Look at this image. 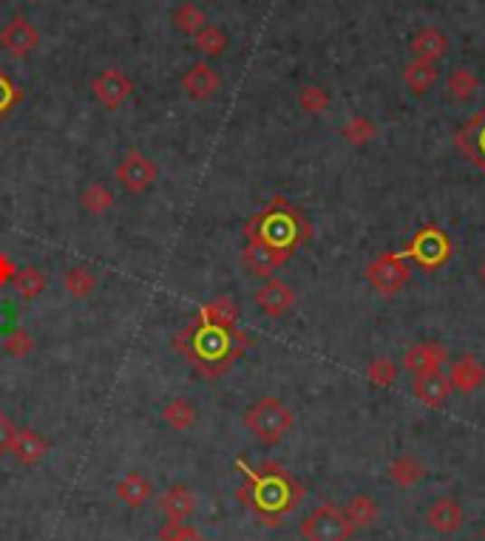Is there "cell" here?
I'll use <instances>...</instances> for the list:
<instances>
[{"mask_svg": "<svg viewBox=\"0 0 485 541\" xmlns=\"http://www.w3.org/2000/svg\"><path fill=\"white\" fill-rule=\"evenodd\" d=\"M426 476V468L412 453H400L389 462V479L395 488H414Z\"/></svg>", "mask_w": 485, "mask_h": 541, "instance_id": "23", "label": "cell"}, {"mask_svg": "<svg viewBox=\"0 0 485 541\" xmlns=\"http://www.w3.org/2000/svg\"><path fill=\"white\" fill-rule=\"evenodd\" d=\"M20 267H14V261L6 255V252H0V287H9L14 275H17Z\"/></svg>", "mask_w": 485, "mask_h": 541, "instance_id": "41", "label": "cell"}, {"mask_svg": "<svg viewBox=\"0 0 485 541\" xmlns=\"http://www.w3.org/2000/svg\"><path fill=\"white\" fill-rule=\"evenodd\" d=\"M457 145L480 170H485V108L457 134Z\"/></svg>", "mask_w": 485, "mask_h": 541, "instance_id": "20", "label": "cell"}, {"mask_svg": "<svg viewBox=\"0 0 485 541\" xmlns=\"http://www.w3.org/2000/svg\"><path fill=\"white\" fill-rule=\"evenodd\" d=\"M355 533L352 522L347 518L344 508L338 505H319L304 522H301V538L304 541H349Z\"/></svg>", "mask_w": 485, "mask_h": 541, "instance_id": "6", "label": "cell"}, {"mask_svg": "<svg viewBox=\"0 0 485 541\" xmlns=\"http://www.w3.org/2000/svg\"><path fill=\"white\" fill-rule=\"evenodd\" d=\"M204 24H207V17H204V12L196 4H182L174 12V29L182 32V34H191L194 37Z\"/></svg>", "mask_w": 485, "mask_h": 541, "instance_id": "33", "label": "cell"}, {"mask_svg": "<svg viewBox=\"0 0 485 541\" xmlns=\"http://www.w3.org/2000/svg\"><path fill=\"white\" fill-rule=\"evenodd\" d=\"M295 304V292L290 284H284V280L279 278H267L264 284L256 289V307L270 315V318H281L292 309Z\"/></svg>", "mask_w": 485, "mask_h": 541, "instance_id": "13", "label": "cell"}, {"mask_svg": "<svg viewBox=\"0 0 485 541\" xmlns=\"http://www.w3.org/2000/svg\"><path fill=\"white\" fill-rule=\"evenodd\" d=\"M295 425L292 411L279 397H262L244 411V428L262 445H279Z\"/></svg>", "mask_w": 485, "mask_h": 541, "instance_id": "4", "label": "cell"}, {"mask_svg": "<svg viewBox=\"0 0 485 541\" xmlns=\"http://www.w3.org/2000/svg\"><path fill=\"white\" fill-rule=\"evenodd\" d=\"M414 397L429 405V408H440L442 403H449L452 397V380L449 375H442L440 369L437 372H423V375H414V385H412Z\"/></svg>", "mask_w": 485, "mask_h": 541, "instance_id": "15", "label": "cell"}, {"mask_svg": "<svg viewBox=\"0 0 485 541\" xmlns=\"http://www.w3.org/2000/svg\"><path fill=\"white\" fill-rule=\"evenodd\" d=\"M244 235L247 238H259V242L292 255L295 247L309 238V224L301 219V213L295 210L290 202L272 199L267 204V210H262L256 219L247 222Z\"/></svg>", "mask_w": 485, "mask_h": 541, "instance_id": "3", "label": "cell"}, {"mask_svg": "<svg viewBox=\"0 0 485 541\" xmlns=\"http://www.w3.org/2000/svg\"><path fill=\"white\" fill-rule=\"evenodd\" d=\"M446 349L437 343V340H426V343H417L406 352L404 365L412 375H423V372H437L442 363H446Z\"/></svg>", "mask_w": 485, "mask_h": 541, "instance_id": "19", "label": "cell"}, {"mask_svg": "<svg viewBox=\"0 0 485 541\" xmlns=\"http://www.w3.org/2000/svg\"><path fill=\"white\" fill-rule=\"evenodd\" d=\"M452 388L462 394H471L485 383V365L474 357V355H462L452 363Z\"/></svg>", "mask_w": 485, "mask_h": 541, "instance_id": "18", "label": "cell"}, {"mask_svg": "<svg viewBox=\"0 0 485 541\" xmlns=\"http://www.w3.org/2000/svg\"><path fill=\"white\" fill-rule=\"evenodd\" d=\"M12 457L20 462V465H37V462H43L46 460V453H49V442L37 434L34 428H17V434H14V442H12Z\"/></svg>", "mask_w": 485, "mask_h": 541, "instance_id": "17", "label": "cell"}, {"mask_svg": "<svg viewBox=\"0 0 485 541\" xmlns=\"http://www.w3.org/2000/svg\"><path fill=\"white\" fill-rule=\"evenodd\" d=\"M412 60H426V62H437L442 54L449 52V37L442 34L440 29L434 26H426V29H420L414 37H412Z\"/></svg>", "mask_w": 485, "mask_h": 541, "instance_id": "21", "label": "cell"}, {"mask_svg": "<svg viewBox=\"0 0 485 541\" xmlns=\"http://www.w3.org/2000/svg\"><path fill=\"white\" fill-rule=\"evenodd\" d=\"M91 91L97 97V102L102 108H109V111H117L122 108V102L131 97L134 91V82L131 77L125 74L122 69H105L94 82H91Z\"/></svg>", "mask_w": 485, "mask_h": 541, "instance_id": "10", "label": "cell"}, {"mask_svg": "<svg viewBox=\"0 0 485 541\" xmlns=\"http://www.w3.org/2000/svg\"><path fill=\"white\" fill-rule=\"evenodd\" d=\"M194 46L204 54V57H219L227 52V34L222 26L216 24H204L196 34H194Z\"/></svg>", "mask_w": 485, "mask_h": 541, "instance_id": "31", "label": "cell"}, {"mask_svg": "<svg viewBox=\"0 0 485 541\" xmlns=\"http://www.w3.org/2000/svg\"><path fill=\"white\" fill-rule=\"evenodd\" d=\"M157 505L167 516V522H187V518H191L194 510H196V496L187 485L176 482V485H171L159 496Z\"/></svg>", "mask_w": 485, "mask_h": 541, "instance_id": "16", "label": "cell"}, {"mask_svg": "<svg viewBox=\"0 0 485 541\" xmlns=\"http://www.w3.org/2000/svg\"><path fill=\"white\" fill-rule=\"evenodd\" d=\"M37 43H40V34L26 17L9 20V24L4 26V32H0V46H4V52L14 60L29 57L37 49Z\"/></svg>", "mask_w": 485, "mask_h": 541, "instance_id": "11", "label": "cell"}, {"mask_svg": "<svg viewBox=\"0 0 485 541\" xmlns=\"http://www.w3.org/2000/svg\"><path fill=\"white\" fill-rule=\"evenodd\" d=\"M344 513H347V518L352 522L355 530H364V527H372L377 522V513H381V510H377V502L372 499V496L357 493L347 502Z\"/></svg>", "mask_w": 485, "mask_h": 541, "instance_id": "26", "label": "cell"}, {"mask_svg": "<svg viewBox=\"0 0 485 541\" xmlns=\"http://www.w3.org/2000/svg\"><path fill=\"white\" fill-rule=\"evenodd\" d=\"M480 280H482V284H485V261L480 264Z\"/></svg>", "mask_w": 485, "mask_h": 541, "instance_id": "42", "label": "cell"}, {"mask_svg": "<svg viewBox=\"0 0 485 541\" xmlns=\"http://www.w3.org/2000/svg\"><path fill=\"white\" fill-rule=\"evenodd\" d=\"M162 420L171 425L174 431H191L199 420L196 414V405L187 400V397H176L162 408Z\"/></svg>", "mask_w": 485, "mask_h": 541, "instance_id": "25", "label": "cell"}, {"mask_svg": "<svg viewBox=\"0 0 485 541\" xmlns=\"http://www.w3.org/2000/svg\"><path fill=\"white\" fill-rule=\"evenodd\" d=\"M159 541H207V538L187 522H165L159 527Z\"/></svg>", "mask_w": 485, "mask_h": 541, "instance_id": "37", "label": "cell"}, {"mask_svg": "<svg viewBox=\"0 0 485 541\" xmlns=\"http://www.w3.org/2000/svg\"><path fill=\"white\" fill-rule=\"evenodd\" d=\"M20 100L17 89L12 85V80L6 74H0V117H6V111Z\"/></svg>", "mask_w": 485, "mask_h": 541, "instance_id": "39", "label": "cell"}, {"mask_svg": "<svg viewBox=\"0 0 485 541\" xmlns=\"http://www.w3.org/2000/svg\"><path fill=\"white\" fill-rule=\"evenodd\" d=\"M14 434H17V428L14 422L0 411V457H6V453L12 451V442H14Z\"/></svg>", "mask_w": 485, "mask_h": 541, "instance_id": "40", "label": "cell"}, {"mask_svg": "<svg viewBox=\"0 0 485 541\" xmlns=\"http://www.w3.org/2000/svg\"><path fill=\"white\" fill-rule=\"evenodd\" d=\"M46 275L40 272L37 267H24V270H17V275H14V280H12V287H14V292L24 298V300H34V298H40L46 292Z\"/></svg>", "mask_w": 485, "mask_h": 541, "instance_id": "29", "label": "cell"}, {"mask_svg": "<svg viewBox=\"0 0 485 541\" xmlns=\"http://www.w3.org/2000/svg\"><path fill=\"white\" fill-rule=\"evenodd\" d=\"M80 204H82V210H86L89 215H105V213L114 207V193H111L109 185L91 182L86 190H82Z\"/></svg>", "mask_w": 485, "mask_h": 541, "instance_id": "30", "label": "cell"}, {"mask_svg": "<svg viewBox=\"0 0 485 541\" xmlns=\"http://www.w3.org/2000/svg\"><path fill=\"white\" fill-rule=\"evenodd\" d=\"M4 352L9 355V357H29L32 352H34V337H32V332H26V329H14L6 340H4Z\"/></svg>", "mask_w": 485, "mask_h": 541, "instance_id": "38", "label": "cell"}, {"mask_svg": "<svg viewBox=\"0 0 485 541\" xmlns=\"http://www.w3.org/2000/svg\"><path fill=\"white\" fill-rule=\"evenodd\" d=\"M287 261H290V252L270 247V244L259 242V238H247V244L242 250L244 270L256 278H272V272L281 270Z\"/></svg>", "mask_w": 485, "mask_h": 541, "instance_id": "9", "label": "cell"}, {"mask_svg": "<svg viewBox=\"0 0 485 541\" xmlns=\"http://www.w3.org/2000/svg\"><path fill=\"white\" fill-rule=\"evenodd\" d=\"M452 252L454 250H452L449 233L442 230V227H437V224H426V227H420L414 233L412 242L406 244L404 258H412L414 264H420L423 270L434 272V270H440L442 264L449 261Z\"/></svg>", "mask_w": 485, "mask_h": 541, "instance_id": "5", "label": "cell"}, {"mask_svg": "<svg viewBox=\"0 0 485 541\" xmlns=\"http://www.w3.org/2000/svg\"><path fill=\"white\" fill-rule=\"evenodd\" d=\"M446 89L454 100H471L480 91V77L471 69H454L446 80Z\"/></svg>", "mask_w": 485, "mask_h": 541, "instance_id": "32", "label": "cell"}, {"mask_svg": "<svg viewBox=\"0 0 485 541\" xmlns=\"http://www.w3.org/2000/svg\"><path fill=\"white\" fill-rule=\"evenodd\" d=\"M179 346L187 355V360H191L204 377L216 380L230 369V363L242 357V352L250 346V335L239 329L214 327V323L196 318V323H191V327L179 335Z\"/></svg>", "mask_w": 485, "mask_h": 541, "instance_id": "1", "label": "cell"}, {"mask_svg": "<svg viewBox=\"0 0 485 541\" xmlns=\"http://www.w3.org/2000/svg\"><path fill=\"white\" fill-rule=\"evenodd\" d=\"M202 320L207 323H214V327H224V329H236V323H239V307L233 304V298H216V300H210V304L202 307L199 312Z\"/></svg>", "mask_w": 485, "mask_h": 541, "instance_id": "24", "label": "cell"}, {"mask_svg": "<svg viewBox=\"0 0 485 541\" xmlns=\"http://www.w3.org/2000/svg\"><path fill=\"white\" fill-rule=\"evenodd\" d=\"M344 139L349 142V145H355V147H364L366 142H372L375 139V134H377V128L366 119V117H352L347 125H344Z\"/></svg>", "mask_w": 485, "mask_h": 541, "instance_id": "34", "label": "cell"}, {"mask_svg": "<svg viewBox=\"0 0 485 541\" xmlns=\"http://www.w3.org/2000/svg\"><path fill=\"white\" fill-rule=\"evenodd\" d=\"M299 102L307 114H324L329 108V91L321 89V85H304L299 94Z\"/></svg>", "mask_w": 485, "mask_h": 541, "instance_id": "35", "label": "cell"}, {"mask_svg": "<svg viewBox=\"0 0 485 541\" xmlns=\"http://www.w3.org/2000/svg\"><path fill=\"white\" fill-rule=\"evenodd\" d=\"M159 179V167L147 159L139 150H128L122 157V162L117 165V182L131 193V196H142L154 187V182Z\"/></svg>", "mask_w": 485, "mask_h": 541, "instance_id": "8", "label": "cell"}, {"mask_svg": "<svg viewBox=\"0 0 485 541\" xmlns=\"http://www.w3.org/2000/svg\"><path fill=\"white\" fill-rule=\"evenodd\" d=\"M242 496H247L244 502L264 518V525H281V518L299 508L304 488L284 468L270 462L262 470H247V488Z\"/></svg>", "mask_w": 485, "mask_h": 541, "instance_id": "2", "label": "cell"}, {"mask_svg": "<svg viewBox=\"0 0 485 541\" xmlns=\"http://www.w3.org/2000/svg\"><path fill=\"white\" fill-rule=\"evenodd\" d=\"M404 82L412 94H426L437 82V66L434 62H426V60H412L404 69Z\"/></svg>", "mask_w": 485, "mask_h": 541, "instance_id": "27", "label": "cell"}, {"mask_svg": "<svg viewBox=\"0 0 485 541\" xmlns=\"http://www.w3.org/2000/svg\"><path fill=\"white\" fill-rule=\"evenodd\" d=\"M62 289H66L74 300H86L97 289V278L89 267H71L62 272Z\"/></svg>", "mask_w": 485, "mask_h": 541, "instance_id": "28", "label": "cell"}, {"mask_svg": "<svg viewBox=\"0 0 485 541\" xmlns=\"http://www.w3.org/2000/svg\"><path fill=\"white\" fill-rule=\"evenodd\" d=\"M426 522L440 536H454L462 527V522H466V513H462L460 502L452 499V496H440L426 510Z\"/></svg>", "mask_w": 485, "mask_h": 541, "instance_id": "14", "label": "cell"}, {"mask_svg": "<svg viewBox=\"0 0 485 541\" xmlns=\"http://www.w3.org/2000/svg\"><path fill=\"white\" fill-rule=\"evenodd\" d=\"M366 375H369V380H372L375 385L386 388V385H392L395 377H397V363H395L392 357H372Z\"/></svg>", "mask_w": 485, "mask_h": 541, "instance_id": "36", "label": "cell"}, {"mask_svg": "<svg viewBox=\"0 0 485 541\" xmlns=\"http://www.w3.org/2000/svg\"><path fill=\"white\" fill-rule=\"evenodd\" d=\"M409 278H412V270L406 264L404 252H384V255H377L375 261H369V267H366V280L384 298L397 295L409 284Z\"/></svg>", "mask_w": 485, "mask_h": 541, "instance_id": "7", "label": "cell"}, {"mask_svg": "<svg viewBox=\"0 0 485 541\" xmlns=\"http://www.w3.org/2000/svg\"><path fill=\"white\" fill-rule=\"evenodd\" d=\"M182 89L191 100H214L222 89V77L214 66H207V62H194L191 69L182 74Z\"/></svg>", "mask_w": 485, "mask_h": 541, "instance_id": "12", "label": "cell"}, {"mask_svg": "<svg viewBox=\"0 0 485 541\" xmlns=\"http://www.w3.org/2000/svg\"><path fill=\"white\" fill-rule=\"evenodd\" d=\"M114 490H117V499L122 505H128V508L137 510V508L147 505V499H151V493H154V485L142 473H125Z\"/></svg>", "mask_w": 485, "mask_h": 541, "instance_id": "22", "label": "cell"}, {"mask_svg": "<svg viewBox=\"0 0 485 541\" xmlns=\"http://www.w3.org/2000/svg\"><path fill=\"white\" fill-rule=\"evenodd\" d=\"M482 541H485V527H482Z\"/></svg>", "mask_w": 485, "mask_h": 541, "instance_id": "43", "label": "cell"}]
</instances>
